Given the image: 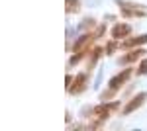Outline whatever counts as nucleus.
I'll return each mask as SVG.
<instances>
[{
  "mask_svg": "<svg viewBox=\"0 0 147 131\" xmlns=\"http://www.w3.org/2000/svg\"><path fill=\"white\" fill-rule=\"evenodd\" d=\"M118 6H122V14H124V16H127V18H129V16H145V14H147L145 10L136 8L137 4H134V8H129L131 4H127V2H118Z\"/></svg>",
  "mask_w": 147,
  "mask_h": 131,
  "instance_id": "obj_2",
  "label": "nucleus"
},
{
  "mask_svg": "<svg viewBox=\"0 0 147 131\" xmlns=\"http://www.w3.org/2000/svg\"><path fill=\"white\" fill-rule=\"evenodd\" d=\"M88 39H92V35H88V33H86V35H80V37H79V41L75 43V51L79 53V51H80V47H82V45L86 43Z\"/></svg>",
  "mask_w": 147,
  "mask_h": 131,
  "instance_id": "obj_9",
  "label": "nucleus"
},
{
  "mask_svg": "<svg viewBox=\"0 0 147 131\" xmlns=\"http://www.w3.org/2000/svg\"><path fill=\"white\" fill-rule=\"evenodd\" d=\"M80 10V2L79 0H67V12H79Z\"/></svg>",
  "mask_w": 147,
  "mask_h": 131,
  "instance_id": "obj_8",
  "label": "nucleus"
},
{
  "mask_svg": "<svg viewBox=\"0 0 147 131\" xmlns=\"http://www.w3.org/2000/svg\"><path fill=\"white\" fill-rule=\"evenodd\" d=\"M145 98H147L145 92H139L136 98H134V100H131V102H129V104H127V106L124 108V114H131L134 110H137L139 106H141V104H143V102H145Z\"/></svg>",
  "mask_w": 147,
  "mask_h": 131,
  "instance_id": "obj_3",
  "label": "nucleus"
},
{
  "mask_svg": "<svg viewBox=\"0 0 147 131\" xmlns=\"http://www.w3.org/2000/svg\"><path fill=\"white\" fill-rule=\"evenodd\" d=\"M129 32H131V28L127 26V24H118L116 28L112 30V37H125V35H129Z\"/></svg>",
  "mask_w": 147,
  "mask_h": 131,
  "instance_id": "obj_5",
  "label": "nucleus"
},
{
  "mask_svg": "<svg viewBox=\"0 0 147 131\" xmlns=\"http://www.w3.org/2000/svg\"><path fill=\"white\" fill-rule=\"evenodd\" d=\"M114 49H116V43H110L108 47H106V51H108V53H112Z\"/></svg>",
  "mask_w": 147,
  "mask_h": 131,
  "instance_id": "obj_12",
  "label": "nucleus"
},
{
  "mask_svg": "<svg viewBox=\"0 0 147 131\" xmlns=\"http://www.w3.org/2000/svg\"><path fill=\"white\" fill-rule=\"evenodd\" d=\"M80 57H82V53H77L75 57H73V59H71V61H69V65H75V63H79Z\"/></svg>",
  "mask_w": 147,
  "mask_h": 131,
  "instance_id": "obj_11",
  "label": "nucleus"
},
{
  "mask_svg": "<svg viewBox=\"0 0 147 131\" xmlns=\"http://www.w3.org/2000/svg\"><path fill=\"white\" fill-rule=\"evenodd\" d=\"M143 53H145L143 49H137V51H131L129 55H125V57H122V59H120V63H122V65H125V63H134V61H137V59H139V57H141Z\"/></svg>",
  "mask_w": 147,
  "mask_h": 131,
  "instance_id": "obj_6",
  "label": "nucleus"
},
{
  "mask_svg": "<svg viewBox=\"0 0 147 131\" xmlns=\"http://www.w3.org/2000/svg\"><path fill=\"white\" fill-rule=\"evenodd\" d=\"M84 82H86V75H84V73L77 75V78L73 80V84H71V88H69V92H71V94H79V92H82L84 86H86Z\"/></svg>",
  "mask_w": 147,
  "mask_h": 131,
  "instance_id": "obj_1",
  "label": "nucleus"
},
{
  "mask_svg": "<svg viewBox=\"0 0 147 131\" xmlns=\"http://www.w3.org/2000/svg\"><path fill=\"white\" fill-rule=\"evenodd\" d=\"M145 73H147V59L139 65V75H145Z\"/></svg>",
  "mask_w": 147,
  "mask_h": 131,
  "instance_id": "obj_10",
  "label": "nucleus"
},
{
  "mask_svg": "<svg viewBox=\"0 0 147 131\" xmlns=\"http://www.w3.org/2000/svg\"><path fill=\"white\" fill-rule=\"evenodd\" d=\"M129 75H131V71H129V69H125L124 73H120L118 77H114L112 80H110V90H118V88H120L125 80L129 78Z\"/></svg>",
  "mask_w": 147,
  "mask_h": 131,
  "instance_id": "obj_4",
  "label": "nucleus"
},
{
  "mask_svg": "<svg viewBox=\"0 0 147 131\" xmlns=\"http://www.w3.org/2000/svg\"><path fill=\"white\" fill-rule=\"evenodd\" d=\"M141 43H147V33L139 35V37H134V39H127L124 43V47H136V45H141Z\"/></svg>",
  "mask_w": 147,
  "mask_h": 131,
  "instance_id": "obj_7",
  "label": "nucleus"
}]
</instances>
